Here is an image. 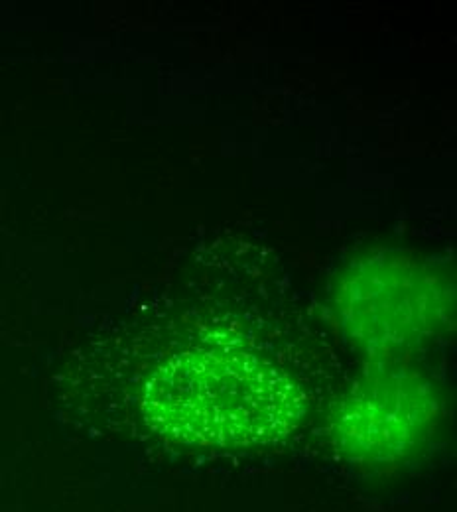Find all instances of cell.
Returning <instances> with one entry per match:
<instances>
[{"label":"cell","mask_w":457,"mask_h":512,"mask_svg":"<svg viewBox=\"0 0 457 512\" xmlns=\"http://www.w3.org/2000/svg\"><path fill=\"white\" fill-rule=\"evenodd\" d=\"M140 406L146 424L178 444L249 448L290 434L306 412V392L255 337L215 325L160 355Z\"/></svg>","instance_id":"cell-1"},{"label":"cell","mask_w":457,"mask_h":512,"mask_svg":"<svg viewBox=\"0 0 457 512\" xmlns=\"http://www.w3.org/2000/svg\"><path fill=\"white\" fill-rule=\"evenodd\" d=\"M331 310L357 351L373 361H396L450 327L454 284L430 260L379 249L341 270Z\"/></svg>","instance_id":"cell-2"},{"label":"cell","mask_w":457,"mask_h":512,"mask_svg":"<svg viewBox=\"0 0 457 512\" xmlns=\"http://www.w3.org/2000/svg\"><path fill=\"white\" fill-rule=\"evenodd\" d=\"M442 404L434 381L402 359L373 361L333 404L329 436L353 463L394 465L432 438Z\"/></svg>","instance_id":"cell-3"}]
</instances>
